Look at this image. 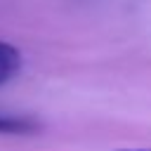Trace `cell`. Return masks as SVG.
<instances>
[{
  "label": "cell",
  "mask_w": 151,
  "mask_h": 151,
  "mask_svg": "<svg viewBox=\"0 0 151 151\" xmlns=\"http://www.w3.org/2000/svg\"><path fill=\"white\" fill-rule=\"evenodd\" d=\"M19 71H21V52L12 42L0 40V85L17 78Z\"/></svg>",
  "instance_id": "1"
},
{
  "label": "cell",
  "mask_w": 151,
  "mask_h": 151,
  "mask_svg": "<svg viewBox=\"0 0 151 151\" xmlns=\"http://www.w3.org/2000/svg\"><path fill=\"white\" fill-rule=\"evenodd\" d=\"M40 130V123L28 118V116H12V113H0V134H35Z\"/></svg>",
  "instance_id": "2"
}]
</instances>
